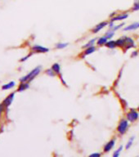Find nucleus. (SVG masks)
<instances>
[{
	"instance_id": "nucleus-1",
	"label": "nucleus",
	"mask_w": 139,
	"mask_h": 157,
	"mask_svg": "<svg viewBox=\"0 0 139 157\" xmlns=\"http://www.w3.org/2000/svg\"><path fill=\"white\" fill-rule=\"evenodd\" d=\"M40 70H41V66H38L36 68H34L29 74H26L25 77L21 78V82H30L31 80H33L34 78L39 74Z\"/></svg>"
},
{
	"instance_id": "nucleus-2",
	"label": "nucleus",
	"mask_w": 139,
	"mask_h": 157,
	"mask_svg": "<svg viewBox=\"0 0 139 157\" xmlns=\"http://www.w3.org/2000/svg\"><path fill=\"white\" fill-rule=\"evenodd\" d=\"M128 123L126 119H122L121 121L120 122L119 124V126H118V132H120V134H124L127 129H128Z\"/></svg>"
},
{
	"instance_id": "nucleus-3",
	"label": "nucleus",
	"mask_w": 139,
	"mask_h": 157,
	"mask_svg": "<svg viewBox=\"0 0 139 157\" xmlns=\"http://www.w3.org/2000/svg\"><path fill=\"white\" fill-rule=\"evenodd\" d=\"M138 113L135 110H131L128 114H127V119L128 121L135 122L138 119Z\"/></svg>"
},
{
	"instance_id": "nucleus-4",
	"label": "nucleus",
	"mask_w": 139,
	"mask_h": 157,
	"mask_svg": "<svg viewBox=\"0 0 139 157\" xmlns=\"http://www.w3.org/2000/svg\"><path fill=\"white\" fill-rule=\"evenodd\" d=\"M32 50H33L34 52H39V53H44V52H47L49 51L48 48L43 47V46H40V45H35V46H34L32 47Z\"/></svg>"
},
{
	"instance_id": "nucleus-5",
	"label": "nucleus",
	"mask_w": 139,
	"mask_h": 157,
	"mask_svg": "<svg viewBox=\"0 0 139 157\" xmlns=\"http://www.w3.org/2000/svg\"><path fill=\"white\" fill-rule=\"evenodd\" d=\"M124 46L126 47V49L131 48V47H134V40L130 38H124Z\"/></svg>"
},
{
	"instance_id": "nucleus-6",
	"label": "nucleus",
	"mask_w": 139,
	"mask_h": 157,
	"mask_svg": "<svg viewBox=\"0 0 139 157\" xmlns=\"http://www.w3.org/2000/svg\"><path fill=\"white\" fill-rule=\"evenodd\" d=\"M115 139L110 141L108 143L106 144V146H104V152H110L111 149L113 148V147L115 146Z\"/></svg>"
},
{
	"instance_id": "nucleus-7",
	"label": "nucleus",
	"mask_w": 139,
	"mask_h": 157,
	"mask_svg": "<svg viewBox=\"0 0 139 157\" xmlns=\"http://www.w3.org/2000/svg\"><path fill=\"white\" fill-rule=\"evenodd\" d=\"M13 98H14V93H11L10 95H9L7 98H6L4 101H3V105L5 106L6 107H8V106H9L10 105H11V103L12 102V101H13Z\"/></svg>"
},
{
	"instance_id": "nucleus-8",
	"label": "nucleus",
	"mask_w": 139,
	"mask_h": 157,
	"mask_svg": "<svg viewBox=\"0 0 139 157\" xmlns=\"http://www.w3.org/2000/svg\"><path fill=\"white\" fill-rule=\"evenodd\" d=\"M107 25V23L106 22H102V23H100V24H98V25H97V26H95V28L92 30V31H93V33H97V32H99V31H101V30H102L103 28L105 27L106 25Z\"/></svg>"
},
{
	"instance_id": "nucleus-9",
	"label": "nucleus",
	"mask_w": 139,
	"mask_h": 157,
	"mask_svg": "<svg viewBox=\"0 0 139 157\" xmlns=\"http://www.w3.org/2000/svg\"><path fill=\"white\" fill-rule=\"evenodd\" d=\"M139 28V22H136V23H134L132 25H129L127 27H125L124 29V31H134V30H137Z\"/></svg>"
},
{
	"instance_id": "nucleus-10",
	"label": "nucleus",
	"mask_w": 139,
	"mask_h": 157,
	"mask_svg": "<svg viewBox=\"0 0 139 157\" xmlns=\"http://www.w3.org/2000/svg\"><path fill=\"white\" fill-rule=\"evenodd\" d=\"M128 17V14H120L119 16L114 17L113 19H111V22L116 21H122V20H125Z\"/></svg>"
},
{
	"instance_id": "nucleus-11",
	"label": "nucleus",
	"mask_w": 139,
	"mask_h": 157,
	"mask_svg": "<svg viewBox=\"0 0 139 157\" xmlns=\"http://www.w3.org/2000/svg\"><path fill=\"white\" fill-rule=\"evenodd\" d=\"M107 39H108V38L106 35L104 36V37H102V38H100L97 40V44L98 45H104V44H106L107 43Z\"/></svg>"
},
{
	"instance_id": "nucleus-12",
	"label": "nucleus",
	"mask_w": 139,
	"mask_h": 157,
	"mask_svg": "<svg viewBox=\"0 0 139 157\" xmlns=\"http://www.w3.org/2000/svg\"><path fill=\"white\" fill-rule=\"evenodd\" d=\"M52 69H53V71L55 72V73H57V74H59L60 71H61V67H60V65L57 63L53 64V66H52Z\"/></svg>"
},
{
	"instance_id": "nucleus-13",
	"label": "nucleus",
	"mask_w": 139,
	"mask_h": 157,
	"mask_svg": "<svg viewBox=\"0 0 139 157\" xmlns=\"http://www.w3.org/2000/svg\"><path fill=\"white\" fill-rule=\"evenodd\" d=\"M106 44V47H109V48H115L117 46L116 41H114V40H111V41L107 42Z\"/></svg>"
},
{
	"instance_id": "nucleus-14",
	"label": "nucleus",
	"mask_w": 139,
	"mask_h": 157,
	"mask_svg": "<svg viewBox=\"0 0 139 157\" xmlns=\"http://www.w3.org/2000/svg\"><path fill=\"white\" fill-rule=\"evenodd\" d=\"M28 88H29V84L28 83H26L25 82H21V84L20 85L19 88H18V91L22 92L25 90V89H27Z\"/></svg>"
},
{
	"instance_id": "nucleus-15",
	"label": "nucleus",
	"mask_w": 139,
	"mask_h": 157,
	"mask_svg": "<svg viewBox=\"0 0 139 157\" xmlns=\"http://www.w3.org/2000/svg\"><path fill=\"white\" fill-rule=\"evenodd\" d=\"M14 86H15V82L11 81V82H10V83H7V84H5V85H3V87H2V89H3V90H7V89H9V88H13Z\"/></svg>"
},
{
	"instance_id": "nucleus-16",
	"label": "nucleus",
	"mask_w": 139,
	"mask_h": 157,
	"mask_svg": "<svg viewBox=\"0 0 139 157\" xmlns=\"http://www.w3.org/2000/svg\"><path fill=\"white\" fill-rule=\"evenodd\" d=\"M95 50H96V48H95L94 46L87 47V49L85 50V52H84V54H85V55H89V54H91L92 52H94Z\"/></svg>"
},
{
	"instance_id": "nucleus-17",
	"label": "nucleus",
	"mask_w": 139,
	"mask_h": 157,
	"mask_svg": "<svg viewBox=\"0 0 139 157\" xmlns=\"http://www.w3.org/2000/svg\"><path fill=\"white\" fill-rule=\"evenodd\" d=\"M134 137H133V138H131L129 140H128V143H127V145H126V146H125V148L126 149H129L132 146V145H133V142H134Z\"/></svg>"
},
{
	"instance_id": "nucleus-18",
	"label": "nucleus",
	"mask_w": 139,
	"mask_h": 157,
	"mask_svg": "<svg viewBox=\"0 0 139 157\" xmlns=\"http://www.w3.org/2000/svg\"><path fill=\"white\" fill-rule=\"evenodd\" d=\"M95 42H96V39H92V40H90V41H89L88 44H85V45L83 46V47H92V46H93V44H94Z\"/></svg>"
},
{
	"instance_id": "nucleus-19",
	"label": "nucleus",
	"mask_w": 139,
	"mask_h": 157,
	"mask_svg": "<svg viewBox=\"0 0 139 157\" xmlns=\"http://www.w3.org/2000/svg\"><path fill=\"white\" fill-rule=\"evenodd\" d=\"M67 45H68V44H66V43H60V44H57V48L61 49V48H64V47H67Z\"/></svg>"
},
{
	"instance_id": "nucleus-20",
	"label": "nucleus",
	"mask_w": 139,
	"mask_h": 157,
	"mask_svg": "<svg viewBox=\"0 0 139 157\" xmlns=\"http://www.w3.org/2000/svg\"><path fill=\"white\" fill-rule=\"evenodd\" d=\"M122 150H123V146H120V148L118 149L117 151H115V152L114 155H114V157L119 156V155H120V152H121V151H122Z\"/></svg>"
},
{
	"instance_id": "nucleus-21",
	"label": "nucleus",
	"mask_w": 139,
	"mask_h": 157,
	"mask_svg": "<svg viewBox=\"0 0 139 157\" xmlns=\"http://www.w3.org/2000/svg\"><path fill=\"white\" fill-rule=\"evenodd\" d=\"M133 9H134V11H138L139 10V1H137V2H136V3H134Z\"/></svg>"
},
{
	"instance_id": "nucleus-22",
	"label": "nucleus",
	"mask_w": 139,
	"mask_h": 157,
	"mask_svg": "<svg viewBox=\"0 0 139 157\" xmlns=\"http://www.w3.org/2000/svg\"><path fill=\"white\" fill-rule=\"evenodd\" d=\"M114 34H115L114 31H110V32H108V33L106 34V36L107 37V38H108V39H111V38L114 36Z\"/></svg>"
},
{
	"instance_id": "nucleus-23",
	"label": "nucleus",
	"mask_w": 139,
	"mask_h": 157,
	"mask_svg": "<svg viewBox=\"0 0 139 157\" xmlns=\"http://www.w3.org/2000/svg\"><path fill=\"white\" fill-rule=\"evenodd\" d=\"M4 107H5V106L3 104H0V114L2 113L3 111V110H4Z\"/></svg>"
},
{
	"instance_id": "nucleus-24",
	"label": "nucleus",
	"mask_w": 139,
	"mask_h": 157,
	"mask_svg": "<svg viewBox=\"0 0 139 157\" xmlns=\"http://www.w3.org/2000/svg\"><path fill=\"white\" fill-rule=\"evenodd\" d=\"M100 153H92V154L90 155V156H100Z\"/></svg>"
},
{
	"instance_id": "nucleus-25",
	"label": "nucleus",
	"mask_w": 139,
	"mask_h": 157,
	"mask_svg": "<svg viewBox=\"0 0 139 157\" xmlns=\"http://www.w3.org/2000/svg\"><path fill=\"white\" fill-rule=\"evenodd\" d=\"M138 110H139V107H138Z\"/></svg>"
}]
</instances>
